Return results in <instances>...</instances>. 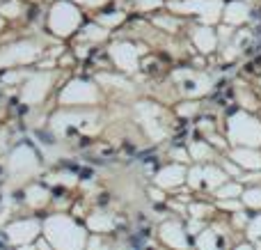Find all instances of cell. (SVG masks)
Wrapping results in <instances>:
<instances>
[{
    "mask_svg": "<svg viewBox=\"0 0 261 250\" xmlns=\"http://www.w3.org/2000/svg\"><path fill=\"white\" fill-rule=\"evenodd\" d=\"M190 186H199V184L204 182V186L206 188H216L218 184H225V172L218 168H193L190 170Z\"/></svg>",
    "mask_w": 261,
    "mask_h": 250,
    "instance_id": "8fae6325",
    "label": "cell"
},
{
    "mask_svg": "<svg viewBox=\"0 0 261 250\" xmlns=\"http://www.w3.org/2000/svg\"><path fill=\"white\" fill-rule=\"evenodd\" d=\"M211 145L204 140H195L193 145H190V159L193 161H208L211 159Z\"/></svg>",
    "mask_w": 261,
    "mask_h": 250,
    "instance_id": "ac0fdd59",
    "label": "cell"
},
{
    "mask_svg": "<svg viewBox=\"0 0 261 250\" xmlns=\"http://www.w3.org/2000/svg\"><path fill=\"white\" fill-rule=\"evenodd\" d=\"M174 78L181 83V90L188 96H202L211 90V81L202 73H193V71H176Z\"/></svg>",
    "mask_w": 261,
    "mask_h": 250,
    "instance_id": "9c48e42d",
    "label": "cell"
},
{
    "mask_svg": "<svg viewBox=\"0 0 261 250\" xmlns=\"http://www.w3.org/2000/svg\"><path fill=\"white\" fill-rule=\"evenodd\" d=\"M161 239L167 243V246H174V248H186L188 246V239H186V230L181 228L179 223L170 220L161 228Z\"/></svg>",
    "mask_w": 261,
    "mask_h": 250,
    "instance_id": "4fadbf2b",
    "label": "cell"
},
{
    "mask_svg": "<svg viewBox=\"0 0 261 250\" xmlns=\"http://www.w3.org/2000/svg\"><path fill=\"white\" fill-rule=\"evenodd\" d=\"M7 168H9V172H12L14 177L21 179V177H28V174L37 172V168H39V159H37V154H35L32 147L21 145V147H16V149L9 154Z\"/></svg>",
    "mask_w": 261,
    "mask_h": 250,
    "instance_id": "8992f818",
    "label": "cell"
},
{
    "mask_svg": "<svg viewBox=\"0 0 261 250\" xmlns=\"http://www.w3.org/2000/svg\"><path fill=\"white\" fill-rule=\"evenodd\" d=\"M39 234V220L30 218V220H18V223L7 225V239L16 246H25L32 243V239Z\"/></svg>",
    "mask_w": 261,
    "mask_h": 250,
    "instance_id": "30bf717a",
    "label": "cell"
},
{
    "mask_svg": "<svg viewBox=\"0 0 261 250\" xmlns=\"http://www.w3.org/2000/svg\"><path fill=\"white\" fill-rule=\"evenodd\" d=\"M172 12L179 14H197L204 23H216L220 16L222 3L220 0H181V3L170 5Z\"/></svg>",
    "mask_w": 261,
    "mask_h": 250,
    "instance_id": "5b68a950",
    "label": "cell"
},
{
    "mask_svg": "<svg viewBox=\"0 0 261 250\" xmlns=\"http://www.w3.org/2000/svg\"><path fill=\"white\" fill-rule=\"evenodd\" d=\"M153 26L163 28V30H167V32H176V30H179V21H176L174 16H156V18H153Z\"/></svg>",
    "mask_w": 261,
    "mask_h": 250,
    "instance_id": "44dd1931",
    "label": "cell"
},
{
    "mask_svg": "<svg viewBox=\"0 0 261 250\" xmlns=\"http://www.w3.org/2000/svg\"><path fill=\"white\" fill-rule=\"evenodd\" d=\"M193 44L197 46L202 53H211V51H216V46H218V32L211 30L208 26L195 28L193 30Z\"/></svg>",
    "mask_w": 261,
    "mask_h": 250,
    "instance_id": "5bb4252c",
    "label": "cell"
},
{
    "mask_svg": "<svg viewBox=\"0 0 261 250\" xmlns=\"http://www.w3.org/2000/svg\"><path fill=\"white\" fill-rule=\"evenodd\" d=\"M87 228L92 230V232L101 234V232H113L115 228V218L108 214H92L90 218H87Z\"/></svg>",
    "mask_w": 261,
    "mask_h": 250,
    "instance_id": "9a60e30c",
    "label": "cell"
},
{
    "mask_svg": "<svg viewBox=\"0 0 261 250\" xmlns=\"http://www.w3.org/2000/svg\"><path fill=\"white\" fill-rule=\"evenodd\" d=\"M222 207H225V209H239V202H222Z\"/></svg>",
    "mask_w": 261,
    "mask_h": 250,
    "instance_id": "4dcf8cb0",
    "label": "cell"
},
{
    "mask_svg": "<svg viewBox=\"0 0 261 250\" xmlns=\"http://www.w3.org/2000/svg\"><path fill=\"white\" fill-rule=\"evenodd\" d=\"M197 108H199V104H184V106H179V108H176V113L181 115V117H188V115H195L197 113Z\"/></svg>",
    "mask_w": 261,
    "mask_h": 250,
    "instance_id": "83f0119b",
    "label": "cell"
},
{
    "mask_svg": "<svg viewBox=\"0 0 261 250\" xmlns=\"http://www.w3.org/2000/svg\"><path fill=\"white\" fill-rule=\"evenodd\" d=\"M78 3H83V5H90V7H96V5L106 3V0H78Z\"/></svg>",
    "mask_w": 261,
    "mask_h": 250,
    "instance_id": "f546056e",
    "label": "cell"
},
{
    "mask_svg": "<svg viewBox=\"0 0 261 250\" xmlns=\"http://www.w3.org/2000/svg\"><path fill=\"white\" fill-rule=\"evenodd\" d=\"M50 83H53V78H50L48 73H35L32 78H28L25 87H23L21 99L25 101V104H30V106L39 104V101H44V96L48 94Z\"/></svg>",
    "mask_w": 261,
    "mask_h": 250,
    "instance_id": "ba28073f",
    "label": "cell"
},
{
    "mask_svg": "<svg viewBox=\"0 0 261 250\" xmlns=\"http://www.w3.org/2000/svg\"><path fill=\"white\" fill-rule=\"evenodd\" d=\"M231 156H234L236 163L248 165V168H257V165H261L259 156H257V154H252V152H248V149H236Z\"/></svg>",
    "mask_w": 261,
    "mask_h": 250,
    "instance_id": "ffe728a7",
    "label": "cell"
},
{
    "mask_svg": "<svg viewBox=\"0 0 261 250\" xmlns=\"http://www.w3.org/2000/svg\"><path fill=\"white\" fill-rule=\"evenodd\" d=\"M144 51H140L135 44H128V41H119L110 48V58H113L115 67L122 69V71H135L140 67V55Z\"/></svg>",
    "mask_w": 261,
    "mask_h": 250,
    "instance_id": "52a82bcc",
    "label": "cell"
},
{
    "mask_svg": "<svg viewBox=\"0 0 261 250\" xmlns=\"http://www.w3.org/2000/svg\"><path fill=\"white\" fill-rule=\"evenodd\" d=\"M211 207H206V205H197V202H195V205H190V214H193V218H204V216L206 214H211Z\"/></svg>",
    "mask_w": 261,
    "mask_h": 250,
    "instance_id": "4316f807",
    "label": "cell"
},
{
    "mask_svg": "<svg viewBox=\"0 0 261 250\" xmlns=\"http://www.w3.org/2000/svg\"><path fill=\"white\" fill-rule=\"evenodd\" d=\"M106 37H108V28H103V26H87V28H83L81 39L83 41H103Z\"/></svg>",
    "mask_w": 261,
    "mask_h": 250,
    "instance_id": "d6986e66",
    "label": "cell"
},
{
    "mask_svg": "<svg viewBox=\"0 0 261 250\" xmlns=\"http://www.w3.org/2000/svg\"><path fill=\"white\" fill-rule=\"evenodd\" d=\"M216 243H218V239H216V234H213L211 232V230H206V232H202V237H199L197 239V246L199 248H208V246H216Z\"/></svg>",
    "mask_w": 261,
    "mask_h": 250,
    "instance_id": "d4e9b609",
    "label": "cell"
},
{
    "mask_svg": "<svg viewBox=\"0 0 261 250\" xmlns=\"http://www.w3.org/2000/svg\"><path fill=\"white\" fill-rule=\"evenodd\" d=\"M161 0H135V7L140 9V12H153L156 7H161Z\"/></svg>",
    "mask_w": 261,
    "mask_h": 250,
    "instance_id": "484cf974",
    "label": "cell"
},
{
    "mask_svg": "<svg viewBox=\"0 0 261 250\" xmlns=\"http://www.w3.org/2000/svg\"><path fill=\"white\" fill-rule=\"evenodd\" d=\"M239 193H241V188L236 186V184H225L220 191H216V195L220 197V200H225V197H229V200H231V197H236Z\"/></svg>",
    "mask_w": 261,
    "mask_h": 250,
    "instance_id": "cb8c5ba5",
    "label": "cell"
},
{
    "mask_svg": "<svg viewBox=\"0 0 261 250\" xmlns=\"http://www.w3.org/2000/svg\"><path fill=\"white\" fill-rule=\"evenodd\" d=\"M0 30H3V18H0Z\"/></svg>",
    "mask_w": 261,
    "mask_h": 250,
    "instance_id": "1f68e13d",
    "label": "cell"
},
{
    "mask_svg": "<svg viewBox=\"0 0 261 250\" xmlns=\"http://www.w3.org/2000/svg\"><path fill=\"white\" fill-rule=\"evenodd\" d=\"M25 202L30 207H44L46 202H48V191H46L44 186H28L25 191Z\"/></svg>",
    "mask_w": 261,
    "mask_h": 250,
    "instance_id": "2e32d148",
    "label": "cell"
},
{
    "mask_svg": "<svg viewBox=\"0 0 261 250\" xmlns=\"http://www.w3.org/2000/svg\"><path fill=\"white\" fill-rule=\"evenodd\" d=\"M124 21V12H115V14H101L99 16V26L103 28H113V26H119Z\"/></svg>",
    "mask_w": 261,
    "mask_h": 250,
    "instance_id": "603a6c76",
    "label": "cell"
},
{
    "mask_svg": "<svg viewBox=\"0 0 261 250\" xmlns=\"http://www.w3.org/2000/svg\"><path fill=\"white\" fill-rule=\"evenodd\" d=\"M172 159H176L179 163H184V161H188V154H186L184 149H179V147H176V149H172Z\"/></svg>",
    "mask_w": 261,
    "mask_h": 250,
    "instance_id": "f1b7e54d",
    "label": "cell"
},
{
    "mask_svg": "<svg viewBox=\"0 0 261 250\" xmlns=\"http://www.w3.org/2000/svg\"><path fill=\"white\" fill-rule=\"evenodd\" d=\"M81 18H83V14L76 5L67 3V0H60L48 12V30L58 37H69L78 30Z\"/></svg>",
    "mask_w": 261,
    "mask_h": 250,
    "instance_id": "7a4b0ae2",
    "label": "cell"
},
{
    "mask_svg": "<svg viewBox=\"0 0 261 250\" xmlns=\"http://www.w3.org/2000/svg\"><path fill=\"white\" fill-rule=\"evenodd\" d=\"M60 101L62 106H92L99 101V90L87 81H71L62 90Z\"/></svg>",
    "mask_w": 261,
    "mask_h": 250,
    "instance_id": "277c9868",
    "label": "cell"
},
{
    "mask_svg": "<svg viewBox=\"0 0 261 250\" xmlns=\"http://www.w3.org/2000/svg\"><path fill=\"white\" fill-rule=\"evenodd\" d=\"M225 18L229 23H241V21H245L248 18V7L245 5H241V3H229L227 5V12H225Z\"/></svg>",
    "mask_w": 261,
    "mask_h": 250,
    "instance_id": "e0dca14e",
    "label": "cell"
},
{
    "mask_svg": "<svg viewBox=\"0 0 261 250\" xmlns=\"http://www.w3.org/2000/svg\"><path fill=\"white\" fill-rule=\"evenodd\" d=\"M186 182V168L184 165H167L156 174V184L161 188H176Z\"/></svg>",
    "mask_w": 261,
    "mask_h": 250,
    "instance_id": "7c38bea8",
    "label": "cell"
},
{
    "mask_svg": "<svg viewBox=\"0 0 261 250\" xmlns=\"http://www.w3.org/2000/svg\"><path fill=\"white\" fill-rule=\"evenodd\" d=\"M21 12H23V5L18 3V0H12V3H5L3 7H0V14H3V16H9V18L21 16Z\"/></svg>",
    "mask_w": 261,
    "mask_h": 250,
    "instance_id": "7402d4cb",
    "label": "cell"
},
{
    "mask_svg": "<svg viewBox=\"0 0 261 250\" xmlns=\"http://www.w3.org/2000/svg\"><path fill=\"white\" fill-rule=\"evenodd\" d=\"M41 53V46L35 41H18V44L0 48V67H16V64H28L37 60Z\"/></svg>",
    "mask_w": 261,
    "mask_h": 250,
    "instance_id": "3957f363",
    "label": "cell"
},
{
    "mask_svg": "<svg viewBox=\"0 0 261 250\" xmlns=\"http://www.w3.org/2000/svg\"><path fill=\"white\" fill-rule=\"evenodd\" d=\"M46 237L48 243L55 248H81L85 246V230L81 225H76L69 216L55 214L50 218H46L44 223Z\"/></svg>",
    "mask_w": 261,
    "mask_h": 250,
    "instance_id": "6da1fadb",
    "label": "cell"
}]
</instances>
